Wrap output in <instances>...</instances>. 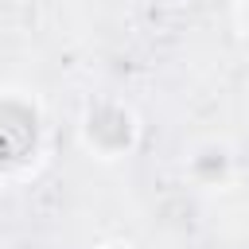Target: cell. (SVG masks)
Segmentation results:
<instances>
[{"label": "cell", "instance_id": "cell-1", "mask_svg": "<svg viewBox=\"0 0 249 249\" xmlns=\"http://www.w3.org/2000/svg\"><path fill=\"white\" fill-rule=\"evenodd\" d=\"M35 148V117L16 101H0V163H19Z\"/></svg>", "mask_w": 249, "mask_h": 249}]
</instances>
